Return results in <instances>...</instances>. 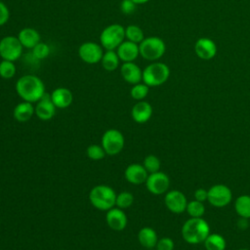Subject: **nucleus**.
Listing matches in <instances>:
<instances>
[{
	"label": "nucleus",
	"mask_w": 250,
	"mask_h": 250,
	"mask_svg": "<svg viewBox=\"0 0 250 250\" xmlns=\"http://www.w3.org/2000/svg\"><path fill=\"white\" fill-rule=\"evenodd\" d=\"M131 115L135 122L140 124L146 123L150 119L152 115V106L147 102L139 101L133 105Z\"/></svg>",
	"instance_id": "19"
},
{
	"label": "nucleus",
	"mask_w": 250,
	"mask_h": 250,
	"mask_svg": "<svg viewBox=\"0 0 250 250\" xmlns=\"http://www.w3.org/2000/svg\"><path fill=\"white\" fill-rule=\"evenodd\" d=\"M182 236L188 244L203 243L210 233V226L201 218H189L182 227Z\"/></svg>",
	"instance_id": "2"
},
{
	"label": "nucleus",
	"mask_w": 250,
	"mask_h": 250,
	"mask_svg": "<svg viewBox=\"0 0 250 250\" xmlns=\"http://www.w3.org/2000/svg\"><path fill=\"white\" fill-rule=\"evenodd\" d=\"M105 221L107 226L116 231L123 230L127 226V216L124 213L123 209L120 208H111L106 212Z\"/></svg>",
	"instance_id": "14"
},
{
	"label": "nucleus",
	"mask_w": 250,
	"mask_h": 250,
	"mask_svg": "<svg viewBox=\"0 0 250 250\" xmlns=\"http://www.w3.org/2000/svg\"><path fill=\"white\" fill-rule=\"evenodd\" d=\"M170 76V69L163 62H152L143 70V81L148 87H157L164 84Z\"/></svg>",
	"instance_id": "4"
},
{
	"label": "nucleus",
	"mask_w": 250,
	"mask_h": 250,
	"mask_svg": "<svg viewBox=\"0 0 250 250\" xmlns=\"http://www.w3.org/2000/svg\"><path fill=\"white\" fill-rule=\"evenodd\" d=\"M125 140L123 134L117 129L106 130L102 137V146L108 155H116L124 147Z\"/></svg>",
	"instance_id": "7"
},
{
	"label": "nucleus",
	"mask_w": 250,
	"mask_h": 250,
	"mask_svg": "<svg viewBox=\"0 0 250 250\" xmlns=\"http://www.w3.org/2000/svg\"><path fill=\"white\" fill-rule=\"evenodd\" d=\"M51 100L57 108H66L71 104L73 95L69 89L59 87L52 92Z\"/></svg>",
	"instance_id": "20"
},
{
	"label": "nucleus",
	"mask_w": 250,
	"mask_h": 250,
	"mask_svg": "<svg viewBox=\"0 0 250 250\" xmlns=\"http://www.w3.org/2000/svg\"><path fill=\"white\" fill-rule=\"evenodd\" d=\"M22 45L16 36H5L0 40V57L2 60L15 62L22 53Z\"/></svg>",
	"instance_id": "8"
},
{
	"label": "nucleus",
	"mask_w": 250,
	"mask_h": 250,
	"mask_svg": "<svg viewBox=\"0 0 250 250\" xmlns=\"http://www.w3.org/2000/svg\"><path fill=\"white\" fill-rule=\"evenodd\" d=\"M234 210L240 218L250 219V195L242 194L236 197Z\"/></svg>",
	"instance_id": "24"
},
{
	"label": "nucleus",
	"mask_w": 250,
	"mask_h": 250,
	"mask_svg": "<svg viewBox=\"0 0 250 250\" xmlns=\"http://www.w3.org/2000/svg\"><path fill=\"white\" fill-rule=\"evenodd\" d=\"M20 40V42L21 43L22 47L23 48H26V49H33L40 41L41 39V36L39 34V32L32 28V27H24L22 28L18 36H17Z\"/></svg>",
	"instance_id": "21"
},
{
	"label": "nucleus",
	"mask_w": 250,
	"mask_h": 250,
	"mask_svg": "<svg viewBox=\"0 0 250 250\" xmlns=\"http://www.w3.org/2000/svg\"><path fill=\"white\" fill-rule=\"evenodd\" d=\"M140 55L146 61L159 60L166 51V45L164 41L157 36L145 37V39L139 44Z\"/></svg>",
	"instance_id": "5"
},
{
	"label": "nucleus",
	"mask_w": 250,
	"mask_h": 250,
	"mask_svg": "<svg viewBox=\"0 0 250 250\" xmlns=\"http://www.w3.org/2000/svg\"><path fill=\"white\" fill-rule=\"evenodd\" d=\"M232 199V192L229 187L223 184L212 186L208 189L207 201L214 207L223 208L230 203Z\"/></svg>",
	"instance_id": "9"
},
{
	"label": "nucleus",
	"mask_w": 250,
	"mask_h": 250,
	"mask_svg": "<svg viewBox=\"0 0 250 250\" xmlns=\"http://www.w3.org/2000/svg\"><path fill=\"white\" fill-rule=\"evenodd\" d=\"M16 92L24 102L33 104L40 101L45 95V86L38 76L26 74L18 79Z\"/></svg>",
	"instance_id": "1"
},
{
	"label": "nucleus",
	"mask_w": 250,
	"mask_h": 250,
	"mask_svg": "<svg viewBox=\"0 0 250 250\" xmlns=\"http://www.w3.org/2000/svg\"><path fill=\"white\" fill-rule=\"evenodd\" d=\"M174 241L170 237H162L158 239L156 245H155V250H174Z\"/></svg>",
	"instance_id": "35"
},
{
	"label": "nucleus",
	"mask_w": 250,
	"mask_h": 250,
	"mask_svg": "<svg viewBox=\"0 0 250 250\" xmlns=\"http://www.w3.org/2000/svg\"><path fill=\"white\" fill-rule=\"evenodd\" d=\"M116 53L123 62H134L140 55L139 44L129 40L123 41L116 49Z\"/></svg>",
	"instance_id": "18"
},
{
	"label": "nucleus",
	"mask_w": 250,
	"mask_h": 250,
	"mask_svg": "<svg viewBox=\"0 0 250 250\" xmlns=\"http://www.w3.org/2000/svg\"><path fill=\"white\" fill-rule=\"evenodd\" d=\"M238 250H249V249H246V248H241V249H238Z\"/></svg>",
	"instance_id": "40"
},
{
	"label": "nucleus",
	"mask_w": 250,
	"mask_h": 250,
	"mask_svg": "<svg viewBox=\"0 0 250 250\" xmlns=\"http://www.w3.org/2000/svg\"><path fill=\"white\" fill-rule=\"evenodd\" d=\"M146 250H155V249H146Z\"/></svg>",
	"instance_id": "41"
},
{
	"label": "nucleus",
	"mask_w": 250,
	"mask_h": 250,
	"mask_svg": "<svg viewBox=\"0 0 250 250\" xmlns=\"http://www.w3.org/2000/svg\"><path fill=\"white\" fill-rule=\"evenodd\" d=\"M134 202V196L129 191H122L116 195L115 205L120 209H126L130 207Z\"/></svg>",
	"instance_id": "32"
},
{
	"label": "nucleus",
	"mask_w": 250,
	"mask_h": 250,
	"mask_svg": "<svg viewBox=\"0 0 250 250\" xmlns=\"http://www.w3.org/2000/svg\"><path fill=\"white\" fill-rule=\"evenodd\" d=\"M194 52L199 59L208 61L216 56L217 46L212 39L201 37L194 44Z\"/></svg>",
	"instance_id": "13"
},
{
	"label": "nucleus",
	"mask_w": 250,
	"mask_h": 250,
	"mask_svg": "<svg viewBox=\"0 0 250 250\" xmlns=\"http://www.w3.org/2000/svg\"><path fill=\"white\" fill-rule=\"evenodd\" d=\"M0 1H2V0H0Z\"/></svg>",
	"instance_id": "42"
},
{
	"label": "nucleus",
	"mask_w": 250,
	"mask_h": 250,
	"mask_svg": "<svg viewBox=\"0 0 250 250\" xmlns=\"http://www.w3.org/2000/svg\"><path fill=\"white\" fill-rule=\"evenodd\" d=\"M148 94V86L145 83L135 84L130 91L131 97L136 101H143Z\"/></svg>",
	"instance_id": "30"
},
{
	"label": "nucleus",
	"mask_w": 250,
	"mask_h": 250,
	"mask_svg": "<svg viewBox=\"0 0 250 250\" xmlns=\"http://www.w3.org/2000/svg\"><path fill=\"white\" fill-rule=\"evenodd\" d=\"M186 211L188 212V214L189 215L190 218H201V217H203V215L205 213L204 202L193 199V200L188 202Z\"/></svg>",
	"instance_id": "28"
},
{
	"label": "nucleus",
	"mask_w": 250,
	"mask_h": 250,
	"mask_svg": "<svg viewBox=\"0 0 250 250\" xmlns=\"http://www.w3.org/2000/svg\"><path fill=\"white\" fill-rule=\"evenodd\" d=\"M120 59L114 50H105L101 60L102 66L106 71H113L119 66Z\"/></svg>",
	"instance_id": "25"
},
{
	"label": "nucleus",
	"mask_w": 250,
	"mask_h": 250,
	"mask_svg": "<svg viewBox=\"0 0 250 250\" xmlns=\"http://www.w3.org/2000/svg\"><path fill=\"white\" fill-rule=\"evenodd\" d=\"M87 156L92 160H101L106 154L104 147L98 145H91L86 149Z\"/></svg>",
	"instance_id": "33"
},
{
	"label": "nucleus",
	"mask_w": 250,
	"mask_h": 250,
	"mask_svg": "<svg viewBox=\"0 0 250 250\" xmlns=\"http://www.w3.org/2000/svg\"><path fill=\"white\" fill-rule=\"evenodd\" d=\"M0 40H1V39H0Z\"/></svg>",
	"instance_id": "43"
},
{
	"label": "nucleus",
	"mask_w": 250,
	"mask_h": 250,
	"mask_svg": "<svg viewBox=\"0 0 250 250\" xmlns=\"http://www.w3.org/2000/svg\"><path fill=\"white\" fill-rule=\"evenodd\" d=\"M116 193L108 186L98 185L94 187L89 193L91 204L101 211H108L113 208L116 201Z\"/></svg>",
	"instance_id": "3"
},
{
	"label": "nucleus",
	"mask_w": 250,
	"mask_h": 250,
	"mask_svg": "<svg viewBox=\"0 0 250 250\" xmlns=\"http://www.w3.org/2000/svg\"><path fill=\"white\" fill-rule=\"evenodd\" d=\"M122 78L130 84H138L143 80V70L134 62H123L120 67Z\"/></svg>",
	"instance_id": "16"
},
{
	"label": "nucleus",
	"mask_w": 250,
	"mask_h": 250,
	"mask_svg": "<svg viewBox=\"0 0 250 250\" xmlns=\"http://www.w3.org/2000/svg\"><path fill=\"white\" fill-rule=\"evenodd\" d=\"M17 71L14 62L2 60L0 62V76L3 79H11L15 76Z\"/></svg>",
	"instance_id": "29"
},
{
	"label": "nucleus",
	"mask_w": 250,
	"mask_h": 250,
	"mask_svg": "<svg viewBox=\"0 0 250 250\" xmlns=\"http://www.w3.org/2000/svg\"><path fill=\"white\" fill-rule=\"evenodd\" d=\"M33 56L38 60H44L50 55V47L44 43L39 42L33 49H32Z\"/></svg>",
	"instance_id": "34"
},
{
	"label": "nucleus",
	"mask_w": 250,
	"mask_h": 250,
	"mask_svg": "<svg viewBox=\"0 0 250 250\" xmlns=\"http://www.w3.org/2000/svg\"><path fill=\"white\" fill-rule=\"evenodd\" d=\"M10 18V11L6 4H4L2 1H0V26L4 25Z\"/></svg>",
	"instance_id": "37"
},
{
	"label": "nucleus",
	"mask_w": 250,
	"mask_h": 250,
	"mask_svg": "<svg viewBox=\"0 0 250 250\" xmlns=\"http://www.w3.org/2000/svg\"><path fill=\"white\" fill-rule=\"evenodd\" d=\"M35 113V107L32 104V103H28V102H22L18 104L13 111V115L14 118L18 121V122H26L28 121L32 115Z\"/></svg>",
	"instance_id": "23"
},
{
	"label": "nucleus",
	"mask_w": 250,
	"mask_h": 250,
	"mask_svg": "<svg viewBox=\"0 0 250 250\" xmlns=\"http://www.w3.org/2000/svg\"><path fill=\"white\" fill-rule=\"evenodd\" d=\"M104 48L96 42H85L78 48L79 58L86 63L95 64L101 62L104 55Z\"/></svg>",
	"instance_id": "11"
},
{
	"label": "nucleus",
	"mask_w": 250,
	"mask_h": 250,
	"mask_svg": "<svg viewBox=\"0 0 250 250\" xmlns=\"http://www.w3.org/2000/svg\"><path fill=\"white\" fill-rule=\"evenodd\" d=\"M138 240L140 244L146 249H154L158 241L156 231L149 227L142 228L138 232Z\"/></svg>",
	"instance_id": "22"
},
{
	"label": "nucleus",
	"mask_w": 250,
	"mask_h": 250,
	"mask_svg": "<svg viewBox=\"0 0 250 250\" xmlns=\"http://www.w3.org/2000/svg\"><path fill=\"white\" fill-rule=\"evenodd\" d=\"M125 39V28L118 23L107 25L100 35V43L105 50H115Z\"/></svg>",
	"instance_id": "6"
},
{
	"label": "nucleus",
	"mask_w": 250,
	"mask_h": 250,
	"mask_svg": "<svg viewBox=\"0 0 250 250\" xmlns=\"http://www.w3.org/2000/svg\"><path fill=\"white\" fill-rule=\"evenodd\" d=\"M148 176L147 171L144 167V165L133 163L130 164L124 172V177L127 182L133 185H141L146 183V180Z\"/></svg>",
	"instance_id": "17"
},
{
	"label": "nucleus",
	"mask_w": 250,
	"mask_h": 250,
	"mask_svg": "<svg viewBox=\"0 0 250 250\" xmlns=\"http://www.w3.org/2000/svg\"><path fill=\"white\" fill-rule=\"evenodd\" d=\"M206 250H225L227 247V241L225 237L219 233H209L206 239L203 241Z\"/></svg>",
	"instance_id": "26"
},
{
	"label": "nucleus",
	"mask_w": 250,
	"mask_h": 250,
	"mask_svg": "<svg viewBox=\"0 0 250 250\" xmlns=\"http://www.w3.org/2000/svg\"><path fill=\"white\" fill-rule=\"evenodd\" d=\"M125 38L131 42L140 44L145 39V34L140 26L131 24L125 28Z\"/></svg>",
	"instance_id": "27"
},
{
	"label": "nucleus",
	"mask_w": 250,
	"mask_h": 250,
	"mask_svg": "<svg viewBox=\"0 0 250 250\" xmlns=\"http://www.w3.org/2000/svg\"><path fill=\"white\" fill-rule=\"evenodd\" d=\"M144 167L146 168V170L147 171V173H155L158 172L160 169V160L157 156L153 155V154H149L146 155L144 159V163H143Z\"/></svg>",
	"instance_id": "31"
},
{
	"label": "nucleus",
	"mask_w": 250,
	"mask_h": 250,
	"mask_svg": "<svg viewBox=\"0 0 250 250\" xmlns=\"http://www.w3.org/2000/svg\"><path fill=\"white\" fill-rule=\"evenodd\" d=\"M135 4L137 5H140V4H145V3H147L149 0H132Z\"/></svg>",
	"instance_id": "39"
},
{
	"label": "nucleus",
	"mask_w": 250,
	"mask_h": 250,
	"mask_svg": "<svg viewBox=\"0 0 250 250\" xmlns=\"http://www.w3.org/2000/svg\"><path fill=\"white\" fill-rule=\"evenodd\" d=\"M56 108L57 107L51 100V95L45 93V95L41 98L40 101L37 102L35 105V114L39 119L47 121L54 117L56 113Z\"/></svg>",
	"instance_id": "15"
},
{
	"label": "nucleus",
	"mask_w": 250,
	"mask_h": 250,
	"mask_svg": "<svg viewBox=\"0 0 250 250\" xmlns=\"http://www.w3.org/2000/svg\"><path fill=\"white\" fill-rule=\"evenodd\" d=\"M193 196H194L195 200H198V201H201V202L207 201L208 189H205L203 188H199L195 189V191L193 193Z\"/></svg>",
	"instance_id": "38"
},
{
	"label": "nucleus",
	"mask_w": 250,
	"mask_h": 250,
	"mask_svg": "<svg viewBox=\"0 0 250 250\" xmlns=\"http://www.w3.org/2000/svg\"><path fill=\"white\" fill-rule=\"evenodd\" d=\"M137 4H135L132 0H122L120 3V10L125 15H131L136 11Z\"/></svg>",
	"instance_id": "36"
},
{
	"label": "nucleus",
	"mask_w": 250,
	"mask_h": 250,
	"mask_svg": "<svg viewBox=\"0 0 250 250\" xmlns=\"http://www.w3.org/2000/svg\"><path fill=\"white\" fill-rule=\"evenodd\" d=\"M145 184L150 193L154 195H160L168 191L170 187V179L167 174L158 171L148 174Z\"/></svg>",
	"instance_id": "10"
},
{
	"label": "nucleus",
	"mask_w": 250,
	"mask_h": 250,
	"mask_svg": "<svg viewBox=\"0 0 250 250\" xmlns=\"http://www.w3.org/2000/svg\"><path fill=\"white\" fill-rule=\"evenodd\" d=\"M164 203L169 211L175 214H180L186 211L188 200L182 191L178 189H172L165 193Z\"/></svg>",
	"instance_id": "12"
}]
</instances>
